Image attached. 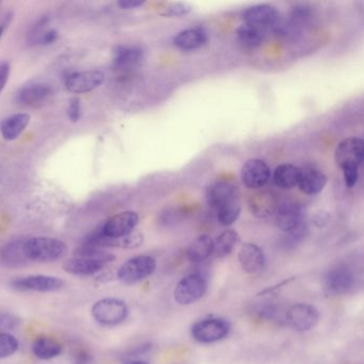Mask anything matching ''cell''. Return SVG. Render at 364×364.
Returning a JSON list of instances; mask_svg holds the SVG:
<instances>
[{"label": "cell", "mask_w": 364, "mask_h": 364, "mask_svg": "<svg viewBox=\"0 0 364 364\" xmlns=\"http://www.w3.org/2000/svg\"><path fill=\"white\" fill-rule=\"evenodd\" d=\"M67 245L52 237H33L26 239L24 252L29 261L52 262L61 259L67 253Z\"/></svg>", "instance_id": "obj_1"}, {"label": "cell", "mask_w": 364, "mask_h": 364, "mask_svg": "<svg viewBox=\"0 0 364 364\" xmlns=\"http://www.w3.org/2000/svg\"><path fill=\"white\" fill-rule=\"evenodd\" d=\"M207 290V282L203 276L191 274L183 278L174 290V299L179 305L188 306L201 299Z\"/></svg>", "instance_id": "obj_2"}, {"label": "cell", "mask_w": 364, "mask_h": 364, "mask_svg": "<svg viewBox=\"0 0 364 364\" xmlns=\"http://www.w3.org/2000/svg\"><path fill=\"white\" fill-rule=\"evenodd\" d=\"M127 307L122 300L105 298L100 300L92 308V315L97 323L115 326L122 323L127 316Z\"/></svg>", "instance_id": "obj_3"}, {"label": "cell", "mask_w": 364, "mask_h": 364, "mask_svg": "<svg viewBox=\"0 0 364 364\" xmlns=\"http://www.w3.org/2000/svg\"><path fill=\"white\" fill-rule=\"evenodd\" d=\"M155 269L156 261L154 258L149 255H139L123 264L118 271V278L125 284L137 283L150 277Z\"/></svg>", "instance_id": "obj_4"}, {"label": "cell", "mask_w": 364, "mask_h": 364, "mask_svg": "<svg viewBox=\"0 0 364 364\" xmlns=\"http://www.w3.org/2000/svg\"><path fill=\"white\" fill-rule=\"evenodd\" d=\"M274 216L276 225L282 231L293 235L303 232V214L299 204L291 201L281 202Z\"/></svg>", "instance_id": "obj_5"}, {"label": "cell", "mask_w": 364, "mask_h": 364, "mask_svg": "<svg viewBox=\"0 0 364 364\" xmlns=\"http://www.w3.org/2000/svg\"><path fill=\"white\" fill-rule=\"evenodd\" d=\"M230 325L221 319H207L198 322L191 328V337L202 344L221 341L229 335Z\"/></svg>", "instance_id": "obj_6"}, {"label": "cell", "mask_w": 364, "mask_h": 364, "mask_svg": "<svg viewBox=\"0 0 364 364\" xmlns=\"http://www.w3.org/2000/svg\"><path fill=\"white\" fill-rule=\"evenodd\" d=\"M285 321L295 331H309L319 323V310L309 303H297L290 308Z\"/></svg>", "instance_id": "obj_7"}, {"label": "cell", "mask_w": 364, "mask_h": 364, "mask_svg": "<svg viewBox=\"0 0 364 364\" xmlns=\"http://www.w3.org/2000/svg\"><path fill=\"white\" fill-rule=\"evenodd\" d=\"M364 157V142L361 138L349 137L342 140L335 152V159L340 168L346 166L360 167Z\"/></svg>", "instance_id": "obj_8"}, {"label": "cell", "mask_w": 364, "mask_h": 364, "mask_svg": "<svg viewBox=\"0 0 364 364\" xmlns=\"http://www.w3.org/2000/svg\"><path fill=\"white\" fill-rule=\"evenodd\" d=\"M105 81V74L100 70L75 72L65 79V88L72 93H87L99 88Z\"/></svg>", "instance_id": "obj_9"}, {"label": "cell", "mask_w": 364, "mask_h": 364, "mask_svg": "<svg viewBox=\"0 0 364 364\" xmlns=\"http://www.w3.org/2000/svg\"><path fill=\"white\" fill-rule=\"evenodd\" d=\"M139 223V216L135 212H123L110 218L102 225L103 233L111 239H119L134 232Z\"/></svg>", "instance_id": "obj_10"}, {"label": "cell", "mask_w": 364, "mask_h": 364, "mask_svg": "<svg viewBox=\"0 0 364 364\" xmlns=\"http://www.w3.org/2000/svg\"><path fill=\"white\" fill-rule=\"evenodd\" d=\"M271 179V169L261 159H250L242 168V181L250 189L259 191Z\"/></svg>", "instance_id": "obj_11"}, {"label": "cell", "mask_w": 364, "mask_h": 364, "mask_svg": "<svg viewBox=\"0 0 364 364\" xmlns=\"http://www.w3.org/2000/svg\"><path fill=\"white\" fill-rule=\"evenodd\" d=\"M14 290L19 292H55L63 287V281L51 276H29L23 279L14 280L11 283Z\"/></svg>", "instance_id": "obj_12"}, {"label": "cell", "mask_w": 364, "mask_h": 364, "mask_svg": "<svg viewBox=\"0 0 364 364\" xmlns=\"http://www.w3.org/2000/svg\"><path fill=\"white\" fill-rule=\"evenodd\" d=\"M243 19L245 24L263 30L277 24L279 19L278 10L271 5L252 6L244 11Z\"/></svg>", "instance_id": "obj_13"}, {"label": "cell", "mask_w": 364, "mask_h": 364, "mask_svg": "<svg viewBox=\"0 0 364 364\" xmlns=\"http://www.w3.org/2000/svg\"><path fill=\"white\" fill-rule=\"evenodd\" d=\"M279 203L275 193L271 191H260V189L255 193H252L248 201L252 215L261 219L275 215Z\"/></svg>", "instance_id": "obj_14"}, {"label": "cell", "mask_w": 364, "mask_h": 364, "mask_svg": "<svg viewBox=\"0 0 364 364\" xmlns=\"http://www.w3.org/2000/svg\"><path fill=\"white\" fill-rule=\"evenodd\" d=\"M236 200H239V189L230 182H216L207 188V204L215 211Z\"/></svg>", "instance_id": "obj_15"}, {"label": "cell", "mask_w": 364, "mask_h": 364, "mask_svg": "<svg viewBox=\"0 0 364 364\" xmlns=\"http://www.w3.org/2000/svg\"><path fill=\"white\" fill-rule=\"evenodd\" d=\"M53 92V88L47 84H30L19 92L17 100L22 105L28 107H40L49 101Z\"/></svg>", "instance_id": "obj_16"}, {"label": "cell", "mask_w": 364, "mask_h": 364, "mask_svg": "<svg viewBox=\"0 0 364 364\" xmlns=\"http://www.w3.org/2000/svg\"><path fill=\"white\" fill-rule=\"evenodd\" d=\"M354 281L353 273L348 268H335L326 276V291L331 295H344L353 287Z\"/></svg>", "instance_id": "obj_17"}, {"label": "cell", "mask_w": 364, "mask_h": 364, "mask_svg": "<svg viewBox=\"0 0 364 364\" xmlns=\"http://www.w3.org/2000/svg\"><path fill=\"white\" fill-rule=\"evenodd\" d=\"M239 261L244 271L257 274L264 267L265 255L255 244H244L239 252Z\"/></svg>", "instance_id": "obj_18"}, {"label": "cell", "mask_w": 364, "mask_h": 364, "mask_svg": "<svg viewBox=\"0 0 364 364\" xmlns=\"http://www.w3.org/2000/svg\"><path fill=\"white\" fill-rule=\"evenodd\" d=\"M326 184H327V177L322 170L314 167L301 169V175L298 183V187L301 193L308 196L317 195L323 191Z\"/></svg>", "instance_id": "obj_19"}, {"label": "cell", "mask_w": 364, "mask_h": 364, "mask_svg": "<svg viewBox=\"0 0 364 364\" xmlns=\"http://www.w3.org/2000/svg\"><path fill=\"white\" fill-rule=\"evenodd\" d=\"M207 42V33L202 28H191L177 33L173 38L174 46L183 51H193L205 45Z\"/></svg>", "instance_id": "obj_20"}, {"label": "cell", "mask_w": 364, "mask_h": 364, "mask_svg": "<svg viewBox=\"0 0 364 364\" xmlns=\"http://www.w3.org/2000/svg\"><path fill=\"white\" fill-rule=\"evenodd\" d=\"M106 262L101 260L90 259V258L75 257L68 260L63 264V268L67 273L76 276H92L101 271L106 265Z\"/></svg>", "instance_id": "obj_21"}, {"label": "cell", "mask_w": 364, "mask_h": 364, "mask_svg": "<svg viewBox=\"0 0 364 364\" xmlns=\"http://www.w3.org/2000/svg\"><path fill=\"white\" fill-rule=\"evenodd\" d=\"M143 59V52L136 46H118L113 56V65L118 70H129L137 67Z\"/></svg>", "instance_id": "obj_22"}, {"label": "cell", "mask_w": 364, "mask_h": 364, "mask_svg": "<svg viewBox=\"0 0 364 364\" xmlns=\"http://www.w3.org/2000/svg\"><path fill=\"white\" fill-rule=\"evenodd\" d=\"M30 116L28 113H15L6 118L0 124V133L3 139L12 141L19 137L29 125Z\"/></svg>", "instance_id": "obj_23"}, {"label": "cell", "mask_w": 364, "mask_h": 364, "mask_svg": "<svg viewBox=\"0 0 364 364\" xmlns=\"http://www.w3.org/2000/svg\"><path fill=\"white\" fill-rule=\"evenodd\" d=\"M213 239L207 234H202L196 237L191 242V245L188 246L186 255L189 261L193 262V263H201L213 255Z\"/></svg>", "instance_id": "obj_24"}, {"label": "cell", "mask_w": 364, "mask_h": 364, "mask_svg": "<svg viewBox=\"0 0 364 364\" xmlns=\"http://www.w3.org/2000/svg\"><path fill=\"white\" fill-rule=\"evenodd\" d=\"M301 168L293 164H283L278 166L274 172V182L282 189H291L299 183Z\"/></svg>", "instance_id": "obj_25"}, {"label": "cell", "mask_w": 364, "mask_h": 364, "mask_svg": "<svg viewBox=\"0 0 364 364\" xmlns=\"http://www.w3.org/2000/svg\"><path fill=\"white\" fill-rule=\"evenodd\" d=\"M25 241H15L3 248L0 258L8 267H19L28 261L24 252Z\"/></svg>", "instance_id": "obj_26"}, {"label": "cell", "mask_w": 364, "mask_h": 364, "mask_svg": "<svg viewBox=\"0 0 364 364\" xmlns=\"http://www.w3.org/2000/svg\"><path fill=\"white\" fill-rule=\"evenodd\" d=\"M239 242V236L234 230H227L218 236L214 242L213 255L216 258H225L233 251L234 247Z\"/></svg>", "instance_id": "obj_27"}, {"label": "cell", "mask_w": 364, "mask_h": 364, "mask_svg": "<svg viewBox=\"0 0 364 364\" xmlns=\"http://www.w3.org/2000/svg\"><path fill=\"white\" fill-rule=\"evenodd\" d=\"M33 351L39 359L49 360L61 354L62 346L56 340L42 337L35 340L33 345Z\"/></svg>", "instance_id": "obj_28"}, {"label": "cell", "mask_w": 364, "mask_h": 364, "mask_svg": "<svg viewBox=\"0 0 364 364\" xmlns=\"http://www.w3.org/2000/svg\"><path fill=\"white\" fill-rule=\"evenodd\" d=\"M236 37L246 49H255L259 47L263 41V30L248 24H243L236 30Z\"/></svg>", "instance_id": "obj_29"}, {"label": "cell", "mask_w": 364, "mask_h": 364, "mask_svg": "<svg viewBox=\"0 0 364 364\" xmlns=\"http://www.w3.org/2000/svg\"><path fill=\"white\" fill-rule=\"evenodd\" d=\"M242 207L239 200L230 202V203L225 204L216 211L218 221H219L220 225H233L236 220L239 219Z\"/></svg>", "instance_id": "obj_30"}, {"label": "cell", "mask_w": 364, "mask_h": 364, "mask_svg": "<svg viewBox=\"0 0 364 364\" xmlns=\"http://www.w3.org/2000/svg\"><path fill=\"white\" fill-rule=\"evenodd\" d=\"M19 349V342L13 335L3 332L0 333V359L10 357Z\"/></svg>", "instance_id": "obj_31"}, {"label": "cell", "mask_w": 364, "mask_h": 364, "mask_svg": "<svg viewBox=\"0 0 364 364\" xmlns=\"http://www.w3.org/2000/svg\"><path fill=\"white\" fill-rule=\"evenodd\" d=\"M143 243V234L140 232H132L129 235L113 239V247L125 248V249H134L138 248Z\"/></svg>", "instance_id": "obj_32"}, {"label": "cell", "mask_w": 364, "mask_h": 364, "mask_svg": "<svg viewBox=\"0 0 364 364\" xmlns=\"http://www.w3.org/2000/svg\"><path fill=\"white\" fill-rule=\"evenodd\" d=\"M191 6L186 3H170L164 6L159 13L163 17H184L191 13Z\"/></svg>", "instance_id": "obj_33"}, {"label": "cell", "mask_w": 364, "mask_h": 364, "mask_svg": "<svg viewBox=\"0 0 364 364\" xmlns=\"http://www.w3.org/2000/svg\"><path fill=\"white\" fill-rule=\"evenodd\" d=\"M343 171L344 182L348 188H353L359 179V167L356 166H346L342 168Z\"/></svg>", "instance_id": "obj_34"}, {"label": "cell", "mask_w": 364, "mask_h": 364, "mask_svg": "<svg viewBox=\"0 0 364 364\" xmlns=\"http://www.w3.org/2000/svg\"><path fill=\"white\" fill-rule=\"evenodd\" d=\"M68 115L72 122H77L81 119V101L77 97H74L70 102L69 108H68Z\"/></svg>", "instance_id": "obj_35"}, {"label": "cell", "mask_w": 364, "mask_h": 364, "mask_svg": "<svg viewBox=\"0 0 364 364\" xmlns=\"http://www.w3.org/2000/svg\"><path fill=\"white\" fill-rule=\"evenodd\" d=\"M58 39V31L55 29L46 30L38 37L37 42L41 45H51Z\"/></svg>", "instance_id": "obj_36"}, {"label": "cell", "mask_w": 364, "mask_h": 364, "mask_svg": "<svg viewBox=\"0 0 364 364\" xmlns=\"http://www.w3.org/2000/svg\"><path fill=\"white\" fill-rule=\"evenodd\" d=\"M17 325V319L11 314H0V333H3L6 330L12 329Z\"/></svg>", "instance_id": "obj_37"}, {"label": "cell", "mask_w": 364, "mask_h": 364, "mask_svg": "<svg viewBox=\"0 0 364 364\" xmlns=\"http://www.w3.org/2000/svg\"><path fill=\"white\" fill-rule=\"evenodd\" d=\"M10 71H11V69H10V65L8 62H1L0 63V93L3 92L6 85H7Z\"/></svg>", "instance_id": "obj_38"}, {"label": "cell", "mask_w": 364, "mask_h": 364, "mask_svg": "<svg viewBox=\"0 0 364 364\" xmlns=\"http://www.w3.org/2000/svg\"><path fill=\"white\" fill-rule=\"evenodd\" d=\"M328 219H329V215L325 212H319V213L316 214L315 217H314V223H315L317 227H323L324 225L327 223Z\"/></svg>", "instance_id": "obj_39"}, {"label": "cell", "mask_w": 364, "mask_h": 364, "mask_svg": "<svg viewBox=\"0 0 364 364\" xmlns=\"http://www.w3.org/2000/svg\"><path fill=\"white\" fill-rule=\"evenodd\" d=\"M118 5L122 9H136L140 6L145 5V3L143 1H129V0H126V1H119Z\"/></svg>", "instance_id": "obj_40"}, {"label": "cell", "mask_w": 364, "mask_h": 364, "mask_svg": "<svg viewBox=\"0 0 364 364\" xmlns=\"http://www.w3.org/2000/svg\"><path fill=\"white\" fill-rule=\"evenodd\" d=\"M8 21H6L5 23L0 25V39L3 37V33H5L6 28H7Z\"/></svg>", "instance_id": "obj_41"}, {"label": "cell", "mask_w": 364, "mask_h": 364, "mask_svg": "<svg viewBox=\"0 0 364 364\" xmlns=\"http://www.w3.org/2000/svg\"><path fill=\"white\" fill-rule=\"evenodd\" d=\"M125 364H149V363H147V362H143V361H138V360H134V361H129Z\"/></svg>", "instance_id": "obj_42"}]
</instances>
